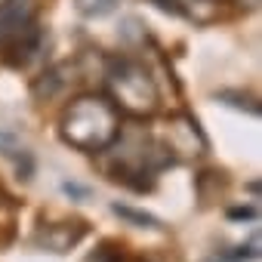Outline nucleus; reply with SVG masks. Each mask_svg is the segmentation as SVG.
Segmentation results:
<instances>
[{
    "label": "nucleus",
    "mask_w": 262,
    "mask_h": 262,
    "mask_svg": "<svg viewBox=\"0 0 262 262\" xmlns=\"http://www.w3.org/2000/svg\"><path fill=\"white\" fill-rule=\"evenodd\" d=\"M105 83H108V93H111L108 99L114 102V108L129 114V117H151L161 105L158 83L151 80L148 68L133 62V59L108 62Z\"/></svg>",
    "instance_id": "2"
},
{
    "label": "nucleus",
    "mask_w": 262,
    "mask_h": 262,
    "mask_svg": "<svg viewBox=\"0 0 262 262\" xmlns=\"http://www.w3.org/2000/svg\"><path fill=\"white\" fill-rule=\"evenodd\" d=\"M161 4L198 25H210L219 19V0H161Z\"/></svg>",
    "instance_id": "6"
},
{
    "label": "nucleus",
    "mask_w": 262,
    "mask_h": 262,
    "mask_svg": "<svg viewBox=\"0 0 262 262\" xmlns=\"http://www.w3.org/2000/svg\"><path fill=\"white\" fill-rule=\"evenodd\" d=\"M34 19H37L34 0H0V50H13V53L37 50L40 31Z\"/></svg>",
    "instance_id": "3"
},
{
    "label": "nucleus",
    "mask_w": 262,
    "mask_h": 262,
    "mask_svg": "<svg viewBox=\"0 0 262 262\" xmlns=\"http://www.w3.org/2000/svg\"><path fill=\"white\" fill-rule=\"evenodd\" d=\"M62 188H65L68 194H74V198H86V188H80V185H71V182H65Z\"/></svg>",
    "instance_id": "12"
},
{
    "label": "nucleus",
    "mask_w": 262,
    "mask_h": 262,
    "mask_svg": "<svg viewBox=\"0 0 262 262\" xmlns=\"http://www.w3.org/2000/svg\"><path fill=\"white\" fill-rule=\"evenodd\" d=\"M237 4L247 7V10H256V7H259V0H237Z\"/></svg>",
    "instance_id": "13"
},
{
    "label": "nucleus",
    "mask_w": 262,
    "mask_h": 262,
    "mask_svg": "<svg viewBox=\"0 0 262 262\" xmlns=\"http://www.w3.org/2000/svg\"><path fill=\"white\" fill-rule=\"evenodd\" d=\"M74 7L86 19H102V16H111L120 7V0H74Z\"/></svg>",
    "instance_id": "9"
},
{
    "label": "nucleus",
    "mask_w": 262,
    "mask_h": 262,
    "mask_svg": "<svg viewBox=\"0 0 262 262\" xmlns=\"http://www.w3.org/2000/svg\"><path fill=\"white\" fill-rule=\"evenodd\" d=\"M65 68H68V65H56V68H50L43 77H37V80H34V86H31L34 99H53V96L68 83V77H62V74H65Z\"/></svg>",
    "instance_id": "7"
},
{
    "label": "nucleus",
    "mask_w": 262,
    "mask_h": 262,
    "mask_svg": "<svg viewBox=\"0 0 262 262\" xmlns=\"http://www.w3.org/2000/svg\"><path fill=\"white\" fill-rule=\"evenodd\" d=\"M228 219H256V210L253 207H237V210H228Z\"/></svg>",
    "instance_id": "11"
},
{
    "label": "nucleus",
    "mask_w": 262,
    "mask_h": 262,
    "mask_svg": "<svg viewBox=\"0 0 262 262\" xmlns=\"http://www.w3.org/2000/svg\"><path fill=\"white\" fill-rule=\"evenodd\" d=\"M59 133L77 151H108L111 142L120 136V111L108 96H80L62 111Z\"/></svg>",
    "instance_id": "1"
},
{
    "label": "nucleus",
    "mask_w": 262,
    "mask_h": 262,
    "mask_svg": "<svg viewBox=\"0 0 262 262\" xmlns=\"http://www.w3.org/2000/svg\"><path fill=\"white\" fill-rule=\"evenodd\" d=\"M216 99H222V102H228V105H234V108H247L250 114H259V102H256L253 96H241V93H219Z\"/></svg>",
    "instance_id": "10"
},
{
    "label": "nucleus",
    "mask_w": 262,
    "mask_h": 262,
    "mask_svg": "<svg viewBox=\"0 0 262 262\" xmlns=\"http://www.w3.org/2000/svg\"><path fill=\"white\" fill-rule=\"evenodd\" d=\"M117 216H123L126 222H133V225H139V228H155V231H161L164 225H161V219L158 216H151V213H145V210H133V207H123V204H114L111 207Z\"/></svg>",
    "instance_id": "8"
},
{
    "label": "nucleus",
    "mask_w": 262,
    "mask_h": 262,
    "mask_svg": "<svg viewBox=\"0 0 262 262\" xmlns=\"http://www.w3.org/2000/svg\"><path fill=\"white\" fill-rule=\"evenodd\" d=\"M164 148H167L170 155L176 151V155H182V158L201 155V151L207 148V139H204V133H201L198 120H194V117H185V114L173 117V120L167 123V145H164Z\"/></svg>",
    "instance_id": "4"
},
{
    "label": "nucleus",
    "mask_w": 262,
    "mask_h": 262,
    "mask_svg": "<svg viewBox=\"0 0 262 262\" xmlns=\"http://www.w3.org/2000/svg\"><path fill=\"white\" fill-rule=\"evenodd\" d=\"M86 234V222L80 219H68V222H56V225H43L37 234H34V244L40 250H50V253H68L71 247L80 244V237Z\"/></svg>",
    "instance_id": "5"
}]
</instances>
